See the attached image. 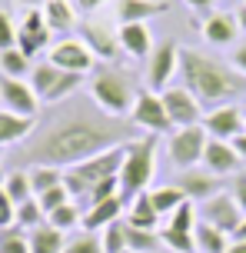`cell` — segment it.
<instances>
[{
  "label": "cell",
  "mask_w": 246,
  "mask_h": 253,
  "mask_svg": "<svg viewBox=\"0 0 246 253\" xmlns=\"http://www.w3.org/2000/svg\"><path fill=\"white\" fill-rule=\"evenodd\" d=\"M137 140V124L130 117H113L100 110L97 103L73 100L67 103L50 124L37 130L30 143L17 153V160L27 167H57L67 170L73 164H83L97 153L123 147Z\"/></svg>",
  "instance_id": "obj_1"
},
{
  "label": "cell",
  "mask_w": 246,
  "mask_h": 253,
  "mask_svg": "<svg viewBox=\"0 0 246 253\" xmlns=\"http://www.w3.org/2000/svg\"><path fill=\"white\" fill-rule=\"evenodd\" d=\"M180 77L183 87L196 93L200 103H210V107H223V103L236 100L240 93H246V77L236 67L200 50H190V47L180 50Z\"/></svg>",
  "instance_id": "obj_2"
},
{
  "label": "cell",
  "mask_w": 246,
  "mask_h": 253,
  "mask_svg": "<svg viewBox=\"0 0 246 253\" xmlns=\"http://www.w3.org/2000/svg\"><path fill=\"white\" fill-rule=\"evenodd\" d=\"M137 80L133 74L120 70L113 63H104V67H93V77H90V100L106 110L113 117H130L133 103H137Z\"/></svg>",
  "instance_id": "obj_3"
},
{
  "label": "cell",
  "mask_w": 246,
  "mask_h": 253,
  "mask_svg": "<svg viewBox=\"0 0 246 253\" xmlns=\"http://www.w3.org/2000/svg\"><path fill=\"white\" fill-rule=\"evenodd\" d=\"M123 167H120V197L127 200V207L140 193H146L150 180H153V167H156V133L137 137L123 147Z\"/></svg>",
  "instance_id": "obj_4"
},
{
  "label": "cell",
  "mask_w": 246,
  "mask_h": 253,
  "mask_svg": "<svg viewBox=\"0 0 246 253\" xmlns=\"http://www.w3.org/2000/svg\"><path fill=\"white\" fill-rule=\"evenodd\" d=\"M127 147V143H123ZM123 147H113V150H104L97 153V157H90V160H83V164H73L64 170V183L67 190H70V197L80 203H87V197H90V190L97 187V183H104V180L110 177H120V167H123Z\"/></svg>",
  "instance_id": "obj_5"
},
{
  "label": "cell",
  "mask_w": 246,
  "mask_h": 253,
  "mask_svg": "<svg viewBox=\"0 0 246 253\" xmlns=\"http://www.w3.org/2000/svg\"><path fill=\"white\" fill-rule=\"evenodd\" d=\"M80 84H83L80 74H67L60 67H53L50 60L34 63V70H30V87L40 97V103H64L67 97H73L80 90Z\"/></svg>",
  "instance_id": "obj_6"
},
{
  "label": "cell",
  "mask_w": 246,
  "mask_h": 253,
  "mask_svg": "<svg viewBox=\"0 0 246 253\" xmlns=\"http://www.w3.org/2000/svg\"><path fill=\"white\" fill-rule=\"evenodd\" d=\"M207 140H210V133L203 130V124H196V126H176V130L170 133V143H167V153H170V160H173V167L190 170V167L203 164Z\"/></svg>",
  "instance_id": "obj_7"
},
{
  "label": "cell",
  "mask_w": 246,
  "mask_h": 253,
  "mask_svg": "<svg viewBox=\"0 0 246 253\" xmlns=\"http://www.w3.org/2000/svg\"><path fill=\"white\" fill-rule=\"evenodd\" d=\"M130 120L137 124V130H146V133H173L176 126H173V120H170L167 107H163V100H160V93L156 90H140L137 93V103H133V110H130Z\"/></svg>",
  "instance_id": "obj_8"
},
{
  "label": "cell",
  "mask_w": 246,
  "mask_h": 253,
  "mask_svg": "<svg viewBox=\"0 0 246 253\" xmlns=\"http://www.w3.org/2000/svg\"><path fill=\"white\" fill-rule=\"evenodd\" d=\"M180 43H173V40H163L160 47H153V53L146 57V87L156 90V93H163L170 84V77L180 70Z\"/></svg>",
  "instance_id": "obj_9"
},
{
  "label": "cell",
  "mask_w": 246,
  "mask_h": 253,
  "mask_svg": "<svg viewBox=\"0 0 246 253\" xmlns=\"http://www.w3.org/2000/svg\"><path fill=\"white\" fill-rule=\"evenodd\" d=\"M160 100L167 107L173 126H196V124H203V117H207L203 114V103L196 100V93H190L186 87H167L160 93Z\"/></svg>",
  "instance_id": "obj_10"
},
{
  "label": "cell",
  "mask_w": 246,
  "mask_h": 253,
  "mask_svg": "<svg viewBox=\"0 0 246 253\" xmlns=\"http://www.w3.org/2000/svg\"><path fill=\"white\" fill-rule=\"evenodd\" d=\"M50 63L60 67V70H67V74L83 77V74H90L93 67H97V57H93V50L83 43V40L67 37V40H60V43L50 47Z\"/></svg>",
  "instance_id": "obj_11"
},
{
  "label": "cell",
  "mask_w": 246,
  "mask_h": 253,
  "mask_svg": "<svg viewBox=\"0 0 246 253\" xmlns=\"http://www.w3.org/2000/svg\"><path fill=\"white\" fill-rule=\"evenodd\" d=\"M37 107H40V97L34 93V87L27 80L0 74V110H10V114H20V117H37Z\"/></svg>",
  "instance_id": "obj_12"
},
{
  "label": "cell",
  "mask_w": 246,
  "mask_h": 253,
  "mask_svg": "<svg viewBox=\"0 0 246 253\" xmlns=\"http://www.w3.org/2000/svg\"><path fill=\"white\" fill-rule=\"evenodd\" d=\"M203 167L216 177H236L243 173V157L236 153L233 140H207V150H203Z\"/></svg>",
  "instance_id": "obj_13"
},
{
  "label": "cell",
  "mask_w": 246,
  "mask_h": 253,
  "mask_svg": "<svg viewBox=\"0 0 246 253\" xmlns=\"http://www.w3.org/2000/svg\"><path fill=\"white\" fill-rule=\"evenodd\" d=\"M203 130H207L213 140H236L246 130L243 110H240V107H233V103L213 107V110L203 117Z\"/></svg>",
  "instance_id": "obj_14"
},
{
  "label": "cell",
  "mask_w": 246,
  "mask_h": 253,
  "mask_svg": "<svg viewBox=\"0 0 246 253\" xmlns=\"http://www.w3.org/2000/svg\"><path fill=\"white\" fill-rule=\"evenodd\" d=\"M50 27H47V17H43V10H27L24 13V24H20V30H17V47L34 60L47 43H50Z\"/></svg>",
  "instance_id": "obj_15"
},
{
  "label": "cell",
  "mask_w": 246,
  "mask_h": 253,
  "mask_svg": "<svg viewBox=\"0 0 246 253\" xmlns=\"http://www.w3.org/2000/svg\"><path fill=\"white\" fill-rule=\"evenodd\" d=\"M243 210H240V203L233 200V193H216V197H210L203 203V220L213 223V227H220L223 233H230L233 237V230L243 223Z\"/></svg>",
  "instance_id": "obj_16"
},
{
  "label": "cell",
  "mask_w": 246,
  "mask_h": 253,
  "mask_svg": "<svg viewBox=\"0 0 246 253\" xmlns=\"http://www.w3.org/2000/svg\"><path fill=\"white\" fill-rule=\"evenodd\" d=\"M220 180L216 173H210L207 167L203 170H196V167H190V170H183L180 177H176V187L186 193V200H200V203H207L210 197H216V193H223L220 190Z\"/></svg>",
  "instance_id": "obj_17"
},
{
  "label": "cell",
  "mask_w": 246,
  "mask_h": 253,
  "mask_svg": "<svg viewBox=\"0 0 246 253\" xmlns=\"http://www.w3.org/2000/svg\"><path fill=\"white\" fill-rule=\"evenodd\" d=\"M80 40H83V43L93 50V57H97V60H104V63H113V60H117L120 40H117V34H113L106 24H83Z\"/></svg>",
  "instance_id": "obj_18"
},
{
  "label": "cell",
  "mask_w": 246,
  "mask_h": 253,
  "mask_svg": "<svg viewBox=\"0 0 246 253\" xmlns=\"http://www.w3.org/2000/svg\"><path fill=\"white\" fill-rule=\"evenodd\" d=\"M236 13H226V10H210L207 20H203V40L213 43V47H230L236 40Z\"/></svg>",
  "instance_id": "obj_19"
},
{
  "label": "cell",
  "mask_w": 246,
  "mask_h": 253,
  "mask_svg": "<svg viewBox=\"0 0 246 253\" xmlns=\"http://www.w3.org/2000/svg\"><path fill=\"white\" fill-rule=\"evenodd\" d=\"M117 40H120V50L133 60H143V57L153 53V37H150L146 24H120Z\"/></svg>",
  "instance_id": "obj_20"
},
{
  "label": "cell",
  "mask_w": 246,
  "mask_h": 253,
  "mask_svg": "<svg viewBox=\"0 0 246 253\" xmlns=\"http://www.w3.org/2000/svg\"><path fill=\"white\" fill-rule=\"evenodd\" d=\"M123 207H127V200L123 197H106V200L100 203H93L90 210L83 213V230H90V233H97V230H104L110 227L113 220H120V213H123Z\"/></svg>",
  "instance_id": "obj_21"
},
{
  "label": "cell",
  "mask_w": 246,
  "mask_h": 253,
  "mask_svg": "<svg viewBox=\"0 0 246 253\" xmlns=\"http://www.w3.org/2000/svg\"><path fill=\"white\" fill-rule=\"evenodd\" d=\"M156 13H167L163 0H117V20L120 24H146Z\"/></svg>",
  "instance_id": "obj_22"
},
{
  "label": "cell",
  "mask_w": 246,
  "mask_h": 253,
  "mask_svg": "<svg viewBox=\"0 0 246 253\" xmlns=\"http://www.w3.org/2000/svg\"><path fill=\"white\" fill-rule=\"evenodd\" d=\"M37 120L34 117H20L10 114V110H0V147H10V143H20L34 133Z\"/></svg>",
  "instance_id": "obj_23"
},
{
  "label": "cell",
  "mask_w": 246,
  "mask_h": 253,
  "mask_svg": "<svg viewBox=\"0 0 246 253\" xmlns=\"http://www.w3.org/2000/svg\"><path fill=\"white\" fill-rule=\"evenodd\" d=\"M30 240V253H64L67 240H64V230H57L53 223H40L27 233Z\"/></svg>",
  "instance_id": "obj_24"
},
{
  "label": "cell",
  "mask_w": 246,
  "mask_h": 253,
  "mask_svg": "<svg viewBox=\"0 0 246 253\" xmlns=\"http://www.w3.org/2000/svg\"><path fill=\"white\" fill-rule=\"evenodd\" d=\"M193 237H196V250L200 253H226L230 250V233H223L220 227H213V223H196L193 227Z\"/></svg>",
  "instance_id": "obj_25"
},
{
  "label": "cell",
  "mask_w": 246,
  "mask_h": 253,
  "mask_svg": "<svg viewBox=\"0 0 246 253\" xmlns=\"http://www.w3.org/2000/svg\"><path fill=\"white\" fill-rule=\"evenodd\" d=\"M127 223H133V227H143V230H156V223H160V213H156L153 200H150V190H146V193H140L137 200L130 203Z\"/></svg>",
  "instance_id": "obj_26"
},
{
  "label": "cell",
  "mask_w": 246,
  "mask_h": 253,
  "mask_svg": "<svg viewBox=\"0 0 246 253\" xmlns=\"http://www.w3.org/2000/svg\"><path fill=\"white\" fill-rule=\"evenodd\" d=\"M34 70V60L27 57L20 47H10V50H0V74L3 77H17V80H27Z\"/></svg>",
  "instance_id": "obj_27"
},
{
  "label": "cell",
  "mask_w": 246,
  "mask_h": 253,
  "mask_svg": "<svg viewBox=\"0 0 246 253\" xmlns=\"http://www.w3.org/2000/svg\"><path fill=\"white\" fill-rule=\"evenodd\" d=\"M43 17H47V27H50L53 34H57V30H60V34L70 30L73 20H77V17H73V7H70V0H47V3H43Z\"/></svg>",
  "instance_id": "obj_28"
},
{
  "label": "cell",
  "mask_w": 246,
  "mask_h": 253,
  "mask_svg": "<svg viewBox=\"0 0 246 253\" xmlns=\"http://www.w3.org/2000/svg\"><path fill=\"white\" fill-rule=\"evenodd\" d=\"M160 247H163V240H160L156 230H143V227L127 223V250H133V253H156Z\"/></svg>",
  "instance_id": "obj_29"
},
{
  "label": "cell",
  "mask_w": 246,
  "mask_h": 253,
  "mask_svg": "<svg viewBox=\"0 0 246 253\" xmlns=\"http://www.w3.org/2000/svg\"><path fill=\"white\" fill-rule=\"evenodd\" d=\"M150 200H153L156 213L163 216V213H173V210H176V207L186 200V193H183L176 183H170V187H156V190H150Z\"/></svg>",
  "instance_id": "obj_30"
},
{
  "label": "cell",
  "mask_w": 246,
  "mask_h": 253,
  "mask_svg": "<svg viewBox=\"0 0 246 253\" xmlns=\"http://www.w3.org/2000/svg\"><path fill=\"white\" fill-rule=\"evenodd\" d=\"M27 173H30V187H34V197H40L43 190L60 187V183H64V170H57V167H30Z\"/></svg>",
  "instance_id": "obj_31"
},
{
  "label": "cell",
  "mask_w": 246,
  "mask_h": 253,
  "mask_svg": "<svg viewBox=\"0 0 246 253\" xmlns=\"http://www.w3.org/2000/svg\"><path fill=\"white\" fill-rule=\"evenodd\" d=\"M160 240L170 253H196V237L186 233V230H173V227H163L160 230Z\"/></svg>",
  "instance_id": "obj_32"
},
{
  "label": "cell",
  "mask_w": 246,
  "mask_h": 253,
  "mask_svg": "<svg viewBox=\"0 0 246 253\" xmlns=\"http://www.w3.org/2000/svg\"><path fill=\"white\" fill-rule=\"evenodd\" d=\"M100 243H104V253H123L127 250V220H113L110 227L100 230Z\"/></svg>",
  "instance_id": "obj_33"
},
{
  "label": "cell",
  "mask_w": 246,
  "mask_h": 253,
  "mask_svg": "<svg viewBox=\"0 0 246 253\" xmlns=\"http://www.w3.org/2000/svg\"><path fill=\"white\" fill-rule=\"evenodd\" d=\"M3 190H7V197H10L13 203H24L34 197V187H30V173L27 170H13V173H7V183H3Z\"/></svg>",
  "instance_id": "obj_34"
},
{
  "label": "cell",
  "mask_w": 246,
  "mask_h": 253,
  "mask_svg": "<svg viewBox=\"0 0 246 253\" xmlns=\"http://www.w3.org/2000/svg\"><path fill=\"white\" fill-rule=\"evenodd\" d=\"M0 253H30V240H27L24 227H3L0 230Z\"/></svg>",
  "instance_id": "obj_35"
},
{
  "label": "cell",
  "mask_w": 246,
  "mask_h": 253,
  "mask_svg": "<svg viewBox=\"0 0 246 253\" xmlns=\"http://www.w3.org/2000/svg\"><path fill=\"white\" fill-rule=\"evenodd\" d=\"M43 207H40V200L37 197H30V200H24V203H17V227H24V230H34V227H40L43 223Z\"/></svg>",
  "instance_id": "obj_36"
},
{
  "label": "cell",
  "mask_w": 246,
  "mask_h": 253,
  "mask_svg": "<svg viewBox=\"0 0 246 253\" xmlns=\"http://www.w3.org/2000/svg\"><path fill=\"white\" fill-rule=\"evenodd\" d=\"M80 220H83V216H80V207H77L73 200L64 203V207H57V210H53V213L47 216V223H53L57 230H73V227L80 223Z\"/></svg>",
  "instance_id": "obj_37"
},
{
  "label": "cell",
  "mask_w": 246,
  "mask_h": 253,
  "mask_svg": "<svg viewBox=\"0 0 246 253\" xmlns=\"http://www.w3.org/2000/svg\"><path fill=\"white\" fill-rule=\"evenodd\" d=\"M64 253H104V243H100V237L97 233H77V237H70L64 247Z\"/></svg>",
  "instance_id": "obj_38"
},
{
  "label": "cell",
  "mask_w": 246,
  "mask_h": 253,
  "mask_svg": "<svg viewBox=\"0 0 246 253\" xmlns=\"http://www.w3.org/2000/svg\"><path fill=\"white\" fill-rule=\"evenodd\" d=\"M170 227L173 230H186V233H193V227H196V207H193V200H183L173 213H170Z\"/></svg>",
  "instance_id": "obj_39"
},
{
  "label": "cell",
  "mask_w": 246,
  "mask_h": 253,
  "mask_svg": "<svg viewBox=\"0 0 246 253\" xmlns=\"http://www.w3.org/2000/svg\"><path fill=\"white\" fill-rule=\"evenodd\" d=\"M37 200H40V207H43V213L50 216L53 210H57V207H64V203H70L73 197H70V190H67V183H60V187L43 190V193H40Z\"/></svg>",
  "instance_id": "obj_40"
},
{
  "label": "cell",
  "mask_w": 246,
  "mask_h": 253,
  "mask_svg": "<svg viewBox=\"0 0 246 253\" xmlns=\"http://www.w3.org/2000/svg\"><path fill=\"white\" fill-rule=\"evenodd\" d=\"M10 47H17V27H13L10 13L0 10V50H10Z\"/></svg>",
  "instance_id": "obj_41"
},
{
  "label": "cell",
  "mask_w": 246,
  "mask_h": 253,
  "mask_svg": "<svg viewBox=\"0 0 246 253\" xmlns=\"http://www.w3.org/2000/svg\"><path fill=\"white\" fill-rule=\"evenodd\" d=\"M17 223V203L7 197V190H0V230Z\"/></svg>",
  "instance_id": "obj_42"
},
{
  "label": "cell",
  "mask_w": 246,
  "mask_h": 253,
  "mask_svg": "<svg viewBox=\"0 0 246 253\" xmlns=\"http://www.w3.org/2000/svg\"><path fill=\"white\" fill-rule=\"evenodd\" d=\"M230 193H233V200L240 203V210L246 213V173H236V180H233V190H230Z\"/></svg>",
  "instance_id": "obj_43"
},
{
  "label": "cell",
  "mask_w": 246,
  "mask_h": 253,
  "mask_svg": "<svg viewBox=\"0 0 246 253\" xmlns=\"http://www.w3.org/2000/svg\"><path fill=\"white\" fill-rule=\"evenodd\" d=\"M233 67H236V70H240V74L246 77V43L233 50Z\"/></svg>",
  "instance_id": "obj_44"
},
{
  "label": "cell",
  "mask_w": 246,
  "mask_h": 253,
  "mask_svg": "<svg viewBox=\"0 0 246 253\" xmlns=\"http://www.w3.org/2000/svg\"><path fill=\"white\" fill-rule=\"evenodd\" d=\"M183 3H186V7H193V10H210L216 0H183Z\"/></svg>",
  "instance_id": "obj_45"
},
{
  "label": "cell",
  "mask_w": 246,
  "mask_h": 253,
  "mask_svg": "<svg viewBox=\"0 0 246 253\" xmlns=\"http://www.w3.org/2000/svg\"><path fill=\"white\" fill-rule=\"evenodd\" d=\"M233 147H236V153L243 157V164H246V130H243V133H240V137L233 140Z\"/></svg>",
  "instance_id": "obj_46"
},
{
  "label": "cell",
  "mask_w": 246,
  "mask_h": 253,
  "mask_svg": "<svg viewBox=\"0 0 246 253\" xmlns=\"http://www.w3.org/2000/svg\"><path fill=\"white\" fill-rule=\"evenodd\" d=\"M106 0H77V7L80 10H97V7H104Z\"/></svg>",
  "instance_id": "obj_47"
},
{
  "label": "cell",
  "mask_w": 246,
  "mask_h": 253,
  "mask_svg": "<svg viewBox=\"0 0 246 253\" xmlns=\"http://www.w3.org/2000/svg\"><path fill=\"white\" fill-rule=\"evenodd\" d=\"M230 240H246V216H243V223L233 230V237H230Z\"/></svg>",
  "instance_id": "obj_48"
},
{
  "label": "cell",
  "mask_w": 246,
  "mask_h": 253,
  "mask_svg": "<svg viewBox=\"0 0 246 253\" xmlns=\"http://www.w3.org/2000/svg\"><path fill=\"white\" fill-rule=\"evenodd\" d=\"M226 253H246V240H233Z\"/></svg>",
  "instance_id": "obj_49"
},
{
  "label": "cell",
  "mask_w": 246,
  "mask_h": 253,
  "mask_svg": "<svg viewBox=\"0 0 246 253\" xmlns=\"http://www.w3.org/2000/svg\"><path fill=\"white\" fill-rule=\"evenodd\" d=\"M236 24H240V27H243V30H246V3H243V7H240V10H236Z\"/></svg>",
  "instance_id": "obj_50"
},
{
  "label": "cell",
  "mask_w": 246,
  "mask_h": 253,
  "mask_svg": "<svg viewBox=\"0 0 246 253\" xmlns=\"http://www.w3.org/2000/svg\"><path fill=\"white\" fill-rule=\"evenodd\" d=\"M3 183H7V173H3V170H0V190H3Z\"/></svg>",
  "instance_id": "obj_51"
},
{
  "label": "cell",
  "mask_w": 246,
  "mask_h": 253,
  "mask_svg": "<svg viewBox=\"0 0 246 253\" xmlns=\"http://www.w3.org/2000/svg\"><path fill=\"white\" fill-rule=\"evenodd\" d=\"M3 3H13V0H3Z\"/></svg>",
  "instance_id": "obj_52"
},
{
  "label": "cell",
  "mask_w": 246,
  "mask_h": 253,
  "mask_svg": "<svg viewBox=\"0 0 246 253\" xmlns=\"http://www.w3.org/2000/svg\"><path fill=\"white\" fill-rule=\"evenodd\" d=\"M123 253H133V250H123Z\"/></svg>",
  "instance_id": "obj_53"
},
{
  "label": "cell",
  "mask_w": 246,
  "mask_h": 253,
  "mask_svg": "<svg viewBox=\"0 0 246 253\" xmlns=\"http://www.w3.org/2000/svg\"><path fill=\"white\" fill-rule=\"evenodd\" d=\"M0 150H3V147H0Z\"/></svg>",
  "instance_id": "obj_54"
},
{
  "label": "cell",
  "mask_w": 246,
  "mask_h": 253,
  "mask_svg": "<svg viewBox=\"0 0 246 253\" xmlns=\"http://www.w3.org/2000/svg\"><path fill=\"white\" fill-rule=\"evenodd\" d=\"M243 3H246V0H243Z\"/></svg>",
  "instance_id": "obj_55"
}]
</instances>
